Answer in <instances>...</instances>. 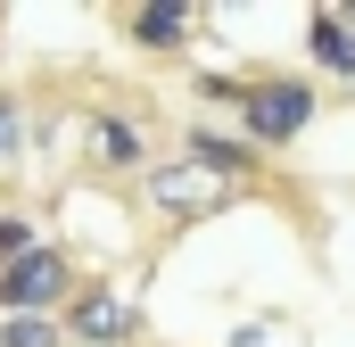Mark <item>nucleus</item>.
I'll return each mask as SVG.
<instances>
[{"label":"nucleus","instance_id":"9b49d317","mask_svg":"<svg viewBox=\"0 0 355 347\" xmlns=\"http://www.w3.org/2000/svg\"><path fill=\"white\" fill-rule=\"evenodd\" d=\"M25 133H33V116H25V99L0 83V158H17L25 149Z\"/></svg>","mask_w":355,"mask_h":347},{"label":"nucleus","instance_id":"0eeeda50","mask_svg":"<svg viewBox=\"0 0 355 347\" xmlns=\"http://www.w3.org/2000/svg\"><path fill=\"white\" fill-rule=\"evenodd\" d=\"M182 158H190L198 174H215V182H232L240 198L265 182V158H257L240 133H223V124H182Z\"/></svg>","mask_w":355,"mask_h":347},{"label":"nucleus","instance_id":"ddd939ff","mask_svg":"<svg viewBox=\"0 0 355 347\" xmlns=\"http://www.w3.org/2000/svg\"><path fill=\"white\" fill-rule=\"evenodd\" d=\"M331 8H339V17H347V25H355V0H331Z\"/></svg>","mask_w":355,"mask_h":347},{"label":"nucleus","instance_id":"423d86ee","mask_svg":"<svg viewBox=\"0 0 355 347\" xmlns=\"http://www.w3.org/2000/svg\"><path fill=\"white\" fill-rule=\"evenodd\" d=\"M141 190H149V207L166 215V223H207V215H223L240 190L232 182H215V174H198L190 158H166V166L141 174Z\"/></svg>","mask_w":355,"mask_h":347},{"label":"nucleus","instance_id":"f8f14e48","mask_svg":"<svg viewBox=\"0 0 355 347\" xmlns=\"http://www.w3.org/2000/svg\"><path fill=\"white\" fill-rule=\"evenodd\" d=\"M232 347H265V323H248V331H232Z\"/></svg>","mask_w":355,"mask_h":347},{"label":"nucleus","instance_id":"39448f33","mask_svg":"<svg viewBox=\"0 0 355 347\" xmlns=\"http://www.w3.org/2000/svg\"><path fill=\"white\" fill-rule=\"evenodd\" d=\"M83 166H91V174H107V182L149 174V166H157L149 124H141L132 108H91V116H83Z\"/></svg>","mask_w":355,"mask_h":347},{"label":"nucleus","instance_id":"f03ea898","mask_svg":"<svg viewBox=\"0 0 355 347\" xmlns=\"http://www.w3.org/2000/svg\"><path fill=\"white\" fill-rule=\"evenodd\" d=\"M75 289H83V273H75V257L58 240L25 248L17 264H0V314H67Z\"/></svg>","mask_w":355,"mask_h":347},{"label":"nucleus","instance_id":"20e7f679","mask_svg":"<svg viewBox=\"0 0 355 347\" xmlns=\"http://www.w3.org/2000/svg\"><path fill=\"white\" fill-rule=\"evenodd\" d=\"M116 33L149 58H182L207 42V8L198 0H132V8H116Z\"/></svg>","mask_w":355,"mask_h":347},{"label":"nucleus","instance_id":"f257e3e1","mask_svg":"<svg viewBox=\"0 0 355 347\" xmlns=\"http://www.w3.org/2000/svg\"><path fill=\"white\" fill-rule=\"evenodd\" d=\"M198 99L207 108H232L240 124V141L257 149V158H272V149H297V133L322 116V83L314 75H198Z\"/></svg>","mask_w":355,"mask_h":347},{"label":"nucleus","instance_id":"7ed1b4c3","mask_svg":"<svg viewBox=\"0 0 355 347\" xmlns=\"http://www.w3.org/2000/svg\"><path fill=\"white\" fill-rule=\"evenodd\" d=\"M58 331H67V347H132L141 339V298L116 289V281H83V289L67 298Z\"/></svg>","mask_w":355,"mask_h":347},{"label":"nucleus","instance_id":"1a4fd4ad","mask_svg":"<svg viewBox=\"0 0 355 347\" xmlns=\"http://www.w3.org/2000/svg\"><path fill=\"white\" fill-rule=\"evenodd\" d=\"M0 347H67L58 314H0Z\"/></svg>","mask_w":355,"mask_h":347},{"label":"nucleus","instance_id":"9d476101","mask_svg":"<svg viewBox=\"0 0 355 347\" xmlns=\"http://www.w3.org/2000/svg\"><path fill=\"white\" fill-rule=\"evenodd\" d=\"M25 248H42V215L33 207H0V264H17Z\"/></svg>","mask_w":355,"mask_h":347},{"label":"nucleus","instance_id":"4468645a","mask_svg":"<svg viewBox=\"0 0 355 347\" xmlns=\"http://www.w3.org/2000/svg\"><path fill=\"white\" fill-rule=\"evenodd\" d=\"M0 17H8V8H0Z\"/></svg>","mask_w":355,"mask_h":347},{"label":"nucleus","instance_id":"6e6552de","mask_svg":"<svg viewBox=\"0 0 355 347\" xmlns=\"http://www.w3.org/2000/svg\"><path fill=\"white\" fill-rule=\"evenodd\" d=\"M306 58H314L322 83H355V25L339 8H314L306 17Z\"/></svg>","mask_w":355,"mask_h":347}]
</instances>
